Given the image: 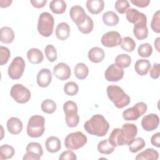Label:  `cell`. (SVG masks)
Wrapping results in <instances>:
<instances>
[{"label": "cell", "mask_w": 160, "mask_h": 160, "mask_svg": "<svg viewBox=\"0 0 160 160\" xmlns=\"http://www.w3.org/2000/svg\"><path fill=\"white\" fill-rule=\"evenodd\" d=\"M84 128L89 134L98 137L104 136L109 128V124L101 114L93 115L86 121Z\"/></svg>", "instance_id": "cell-1"}, {"label": "cell", "mask_w": 160, "mask_h": 160, "mask_svg": "<svg viewBox=\"0 0 160 160\" xmlns=\"http://www.w3.org/2000/svg\"><path fill=\"white\" fill-rule=\"evenodd\" d=\"M138 133L137 126L132 123L124 124L121 128H115L113 132V140L117 146L129 145Z\"/></svg>", "instance_id": "cell-2"}, {"label": "cell", "mask_w": 160, "mask_h": 160, "mask_svg": "<svg viewBox=\"0 0 160 160\" xmlns=\"http://www.w3.org/2000/svg\"><path fill=\"white\" fill-rule=\"evenodd\" d=\"M106 92L109 99L118 108L121 109L130 103L129 96L118 86L110 85L108 86Z\"/></svg>", "instance_id": "cell-3"}, {"label": "cell", "mask_w": 160, "mask_h": 160, "mask_svg": "<svg viewBox=\"0 0 160 160\" xmlns=\"http://www.w3.org/2000/svg\"><path fill=\"white\" fill-rule=\"evenodd\" d=\"M44 118L40 115L31 116L27 125V134L31 138L41 137L44 132Z\"/></svg>", "instance_id": "cell-4"}, {"label": "cell", "mask_w": 160, "mask_h": 160, "mask_svg": "<svg viewBox=\"0 0 160 160\" xmlns=\"http://www.w3.org/2000/svg\"><path fill=\"white\" fill-rule=\"evenodd\" d=\"M54 19L53 16L48 12H42L38 19V31L44 37H49L53 32Z\"/></svg>", "instance_id": "cell-5"}, {"label": "cell", "mask_w": 160, "mask_h": 160, "mask_svg": "<svg viewBox=\"0 0 160 160\" xmlns=\"http://www.w3.org/2000/svg\"><path fill=\"white\" fill-rule=\"evenodd\" d=\"M88 138L81 131L69 133L64 139V146L69 150H77L83 147L87 142Z\"/></svg>", "instance_id": "cell-6"}, {"label": "cell", "mask_w": 160, "mask_h": 160, "mask_svg": "<svg viewBox=\"0 0 160 160\" xmlns=\"http://www.w3.org/2000/svg\"><path fill=\"white\" fill-rule=\"evenodd\" d=\"M11 96L18 103L24 104L31 98L30 91L21 84H16L12 86L10 91Z\"/></svg>", "instance_id": "cell-7"}, {"label": "cell", "mask_w": 160, "mask_h": 160, "mask_svg": "<svg viewBox=\"0 0 160 160\" xmlns=\"http://www.w3.org/2000/svg\"><path fill=\"white\" fill-rule=\"evenodd\" d=\"M148 106L143 102H137L133 107L129 108L122 112V117L126 121H136L147 111Z\"/></svg>", "instance_id": "cell-8"}, {"label": "cell", "mask_w": 160, "mask_h": 160, "mask_svg": "<svg viewBox=\"0 0 160 160\" xmlns=\"http://www.w3.org/2000/svg\"><path fill=\"white\" fill-rule=\"evenodd\" d=\"M25 69V62L22 57H15L8 67L9 77L12 79H18L21 78Z\"/></svg>", "instance_id": "cell-9"}, {"label": "cell", "mask_w": 160, "mask_h": 160, "mask_svg": "<svg viewBox=\"0 0 160 160\" xmlns=\"http://www.w3.org/2000/svg\"><path fill=\"white\" fill-rule=\"evenodd\" d=\"M146 24V16L142 12L139 19L134 23L133 28V33L138 40H143L147 38L148 36V29Z\"/></svg>", "instance_id": "cell-10"}, {"label": "cell", "mask_w": 160, "mask_h": 160, "mask_svg": "<svg viewBox=\"0 0 160 160\" xmlns=\"http://www.w3.org/2000/svg\"><path fill=\"white\" fill-rule=\"evenodd\" d=\"M26 153L22 158L23 160H39L43 154L41 145L37 142H29L26 148Z\"/></svg>", "instance_id": "cell-11"}, {"label": "cell", "mask_w": 160, "mask_h": 160, "mask_svg": "<svg viewBox=\"0 0 160 160\" xmlns=\"http://www.w3.org/2000/svg\"><path fill=\"white\" fill-rule=\"evenodd\" d=\"M122 42V38L117 31H109L104 34L101 38L102 44L108 48L119 46Z\"/></svg>", "instance_id": "cell-12"}, {"label": "cell", "mask_w": 160, "mask_h": 160, "mask_svg": "<svg viewBox=\"0 0 160 160\" xmlns=\"http://www.w3.org/2000/svg\"><path fill=\"white\" fill-rule=\"evenodd\" d=\"M124 76V70L117 66L115 64H111L106 69L104 76L108 81L117 82L121 80Z\"/></svg>", "instance_id": "cell-13"}, {"label": "cell", "mask_w": 160, "mask_h": 160, "mask_svg": "<svg viewBox=\"0 0 160 160\" xmlns=\"http://www.w3.org/2000/svg\"><path fill=\"white\" fill-rule=\"evenodd\" d=\"M159 123V116L156 114H149L144 116L141 121V126L146 131H152L156 129Z\"/></svg>", "instance_id": "cell-14"}, {"label": "cell", "mask_w": 160, "mask_h": 160, "mask_svg": "<svg viewBox=\"0 0 160 160\" xmlns=\"http://www.w3.org/2000/svg\"><path fill=\"white\" fill-rule=\"evenodd\" d=\"M69 15L72 21L77 26L82 24L88 16L83 8L78 5L74 6L71 8Z\"/></svg>", "instance_id": "cell-15"}, {"label": "cell", "mask_w": 160, "mask_h": 160, "mask_svg": "<svg viewBox=\"0 0 160 160\" xmlns=\"http://www.w3.org/2000/svg\"><path fill=\"white\" fill-rule=\"evenodd\" d=\"M53 74L58 79L64 81L70 78L71 71L68 64L64 62H59L54 67Z\"/></svg>", "instance_id": "cell-16"}, {"label": "cell", "mask_w": 160, "mask_h": 160, "mask_svg": "<svg viewBox=\"0 0 160 160\" xmlns=\"http://www.w3.org/2000/svg\"><path fill=\"white\" fill-rule=\"evenodd\" d=\"M52 79V73L49 69L43 68L41 69L37 74V83L42 88L48 87L51 82Z\"/></svg>", "instance_id": "cell-17"}, {"label": "cell", "mask_w": 160, "mask_h": 160, "mask_svg": "<svg viewBox=\"0 0 160 160\" xmlns=\"http://www.w3.org/2000/svg\"><path fill=\"white\" fill-rule=\"evenodd\" d=\"M7 129L11 134H18L22 130V122L16 117L10 118L7 121Z\"/></svg>", "instance_id": "cell-18"}, {"label": "cell", "mask_w": 160, "mask_h": 160, "mask_svg": "<svg viewBox=\"0 0 160 160\" xmlns=\"http://www.w3.org/2000/svg\"><path fill=\"white\" fill-rule=\"evenodd\" d=\"M86 6L91 14H98L103 10L104 2L102 0H88Z\"/></svg>", "instance_id": "cell-19"}, {"label": "cell", "mask_w": 160, "mask_h": 160, "mask_svg": "<svg viewBox=\"0 0 160 160\" xmlns=\"http://www.w3.org/2000/svg\"><path fill=\"white\" fill-rule=\"evenodd\" d=\"M70 34V28L68 23L62 22L59 23L56 28V36L61 40L64 41L67 39Z\"/></svg>", "instance_id": "cell-20"}, {"label": "cell", "mask_w": 160, "mask_h": 160, "mask_svg": "<svg viewBox=\"0 0 160 160\" xmlns=\"http://www.w3.org/2000/svg\"><path fill=\"white\" fill-rule=\"evenodd\" d=\"M105 56V53L102 49L99 47H93L88 52L89 59L94 63L101 62Z\"/></svg>", "instance_id": "cell-21"}, {"label": "cell", "mask_w": 160, "mask_h": 160, "mask_svg": "<svg viewBox=\"0 0 160 160\" xmlns=\"http://www.w3.org/2000/svg\"><path fill=\"white\" fill-rule=\"evenodd\" d=\"M45 146L48 152L51 153L57 152L61 148V141L58 137L50 136L46 139Z\"/></svg>", "instance_id": "cell-22"}, {"label": "cell", "mask_w": 160, "mask_h": 160, "mask_svg": "<svg viewBox=\"0 0 160 160\" xmlns=\"http://www.w3.org/2000/svg\"><path fill=\"white\" fill-rule=\"evenodd\" d=\"M151 65L150 62L147 59H139L138 60L134 65L135 71L137 74L140 76L146 75L151 69Z\"/></svg>", "instance_id": "cell-23"}, {"label": "cell", "mask_w": 160, "mask_h": 160, "mask_svg": "<svg viewBox=\"0 0 160 160\" xmlns=\"http://www.w3.org/2000/svg\"><path fill=\"white\" fill-rule=\"evenodd\" d=\"M27 58L29 61L34 64L41 63L44 58L43 54L37 48H31L27 52Z\"/></svg>", "instance_id": "cell-24"}, {"label": "cell", "mask_w": 160, "mask_h": 160, "mask_svg": "<svg viewBox=\"0 0 160 160\" xmlns=\"http://www.w3.org/2000/svg\"><path fill=\"white\" fill-rule=\"evenodd\" d=\"M159 158V153L152 148H148L139 153L135 159L136 160H157Z\"/></svg>", "instance_id": "cell-25"}, {"label": "cell", "mask_w": 160, "mask_h": 160, "mask_svg": "<svg viewBox=\"0 0 160 160\" xmlns=\"http://www.w3.org/2000/svg\"><path fill=\"white\" fill-rule=\"evenodd\" d=\"M14 39V32L12 28L8 26L2 27L0 30V41L1 42L9 44L11 43Z\"/></svg>", "instance_id": "cell-26"}, {"label": "cell", "mask_w": 160, "mask_h": 160, "mask_svg": "<svg viewBox=\"0 0 160 160\" xmlns=\"http://www.w3.org/2000/svg\"><path fill=\"white\" fill-rule=\"evenodd\" d=\"M49 8L54 14H62L66 9V3L63 0H52L50 2Z\"/></svg>", "instance_id": "cell-27"}, {"label": "cell", "mask_w": 160, "mask_h": 160, "mask_svg": "<svg viewBox=\"0 0 160 160\" xmlns=\"http://www.w3.org/2000/svg\"><path fill=\"white\" fill-rule=\"evenodd\" d=\"M102 21L105 25L108 26H114L119 22L118 16L112 11L104 12L102 15Z\"/></svg>", "instance_id": "cell-28"}, {"label": "cell", "mask_w": 160, "mask_h": 160, "mask_svg": "<svg viewBox=\"0 0 160 160\" xmlns=\"http://www.w3.org/2000/svg\"><path fill=\"white\" fill-rule=\"evenodd\" d=\"M89 73L88 66L82 62L78 63L74 67L75 76L81 80L87 78Z\"/></svg>", "instance_id": "cell-29"}, {"label": "cell", "mask_w": 160, "mask_h": 160, "mask_svg": "<svg viewBox=\"0 0 160 160\" xmlns=\"http://www.w3.org/2000/svg\"><path fill=\"white\" fill-rule=\"evenodd\" d=\"M115 147L112 146L108 139L101 141L98 144V151L104 154H110L114 151Z\"/></svg>", "instance_id": "cell-30"}, {"label": "cell", "mask_w": 160, "mask_h": 160, "mask_svg": "<svg viewBox=\"0 0 160 160\" xmlns=\"http://www.w3.org/2000/svg\"><path fill=\"white\" fill-rule=\"evenodd\" d=\"M131 63V58L126 54H121L116 56L115 64L121 68H126Z\"/></svg>", "instance_id": "cell-31"}, {"label": "cell", "mask_w": 160, "mask_h": 160, "mask_svg": "<svg viewBox=\"0 0 160 160\" xmlns=\"http://www.w3.org/2000/svg\"><path fill=\"white\" fill-rule=\"evenodd\" d=\"M15 150L12 146L3 144L0 147V159H8L13 157Z\"/></svg>", "instance_id": "cell-32"}, {"label": "cell", "mask_w": 160, "mask_h": 160, "mask_svg": "<svg viewBox=\"0 0 160 160\" xmlns=\"http://www.w3.org/2000/svg\"><path fill=\"white\" fill-rule=\"evenodd\" d=\"M145 145L146 142L144 139L139 137L136 139L134 138V140L128 146L129 151L132 153H135L143 149Z\"/></svg>", "instance_id": "cell-33"}, {"label": "cell", "mask_w": 160, "mask_h": 160, "mask_svg": "<svg viewBox=\"0 0 160 160\" xmlns=\"http://www.w3.org/2000/svg\"><path fill=\"white\" fill-rule=\"evenodd\" d=\"M79 31L81 32L82 34H87L90 33L94 28V23L93 21L89 16H87L85 21L81 24L77 26Z\"/></svg>", "instance_id": "cell-34"}, {"label": "cell", "mask_w": 160, "mask_h": 160, "mask_svg": "<svg viewBox=\"0 0 160 160\" xmlns=\"http://www.w3.org/2000/svg\"><path fill=\"white\" fill-rule=\"evenodd\" d=\"M120 45L121 48L127 52H132L136 48L135 41L132 38L129 36L124 37L122 39V42Z\"/></svg>", "instance_id": "cell-35"}, {"label": "cell", "mask_w": 160, "mask_h": 160, "mask_svg": "<svg viewBox=\"0 0 160 160\" xmlns=\"http://www.w3.org/2000/svg\"><path fill=\"white\" fill-rule=\"evenodd\" d=\"M42 111L47 114H52L56 109V104L52 99H46L41 103Z\"/></svg>", "instance_id": "cell-36"}, {"label": "cell", "mask_w": 160, "mask_h": 160, "mask_svg": "<svg viewBox=\"0 0 160 160\" xmlns=\"http://www.w3.org/2000/svg\"><path fill=\"white\" fill-rule=\"evenodd\" d=\"M141 13L136 9L130 8L126 12V17L129 22L134 24L139 19Z\"/></svg>", "instance_id": "cell-37"}, {"label": "cell", "mask_w": 160, "mask_h": 160, "mask_svg": "<svg viewBox=\"0 0 160 160\" xmlns=\"http://www.w3.org/2000/svg\"><path fill=\"white\" fill-rule=\"evenodd\" d=\"M152 52V48L149 43H143L141 44L138 49V54L142 58L149 57Z\"/></svg>", "instance_id": "cell-38"}, {"label": "cell", "mask_w": 160, "mask_h": 160, "mask_svg": "<svg viewBox=\"0 0 160 160\" xmlns=\"http://www.w3.org/2000/svg\"><path fill=\"white\" fill-rule=\"evenodd\" d=\"M44 52L49 61L54 62L57 59V58H58L57 51L53 45L52 44L47 45L44 49Z\"/></svg>", "instance_id": "cell-39"}, {"label": "cell", "mask_w": 160, "mask_h": 160, "mask_svg": "<svg viewBox=\"0 0 160 160\" xmlns=\"http://www.w3.org/2000/svg\"><path fill=\"white\" fill-rule=\"evenodd\" d=\"M79 91V87L77 83L70 81L65 84L64 86V91L68 96H74Z\"/></svg>", "instance_id": "cell-40"}, {"label": "cell", "mask_w": 160, "mask_h": 160, "mask_svg": "<svg viewBox=\"0 0 160 160\" xmlns=\"http://www.w3.org/2000/svg\"><path fill=\"white\" fill-rule=\"evenodd\" d=\"M115 9L119 14H124L129 8L130 5L127 0H118L114 4Z\"/></svg>", "instance_id": "cell-41"}, {"label": "cell", "mask_w": 160, "mask_h": 160, "mask_svg": "<svg viewBox=\"0 0 160 160\" xmlns=\"http://www.w3.org/2000/svg\"><path fill=\"white\" fill-rule=\"evenodd\" d=\"M151 27L152 30L156 32H160V11H157L152 16L151 22Z\"/></svg>", "instance_id": "cell-42"}, {"label": "cell", "mask_w": 160, "mask_h": 160, "mask_svg": "<svg viewBox=\"0 0 160 160\" xmlns=\"http://www.w3.org/2000/svg\"><path fill=\"white\" fill-rule=\"evenodd\" d=\"M63 110L66 115L78 112V106L72 101H68L63 105Z\"/></svg>", "instance_id": "cell-43"}, {"label": "cell", "mask_w": 160, "mask_h": 160, "mask_svg": "<svg viewBox=\"0 0 160 160\" xmlns=\"http://www.w3.org/2000/svg\"><path fill=\"white\" fill-rule=\"evenodd\" d=\"M79 121V116L76 113H73L68 115H66V122L68 127L74 128L76 127Z\"/></svg>", "instance_id": "cell-44"}, {"label": "cell", "mask_w": 160, "mask_h": 160, "mask_svg": "<svg viewBox=\"0 0 160 160\" xmlns=\"http://www.w3.org/2000/svg\"><path fill=\"white\" fill-rule=\"evenodd\" d=\"M11 56L9 49L7 47L0 46V64L4 65L6 64Z\"/></svg>", "instance_id": "cell-45"}, {"label": "cell", "mask_w": 160, "mask_h": 160, "mask_svg": "<svg viewBox=\"0 0 160 160\" xmlns=\"http://www.w3.org/2000/svg\"><path fill=\"white\" fill-rule=\"evenodd\" d=\"M59 160H76L77 159V157L72 151L68 150L62 152L59 157Z\"/></svg>", "instance_id": "cell-46"}, {"label": "cell", "mask_w": 160, "mask_h": 160, "mask_svg": "<svg viewBox=\"0 0 160 160\" xmlns=\"http://www.w3.org/2000/svg\"><path fill=\"white\" fill-rule=\"evenodd\" d=\"M159 63H154L151 69H150V76L152 79H158L159 76Z\"/></svg>", "instance_id": "cell-47"}, {"label": "cell", "mask_w": 160, "mask_h": 160, "mask_svg": "<svg viewBox=\"0 0 160 160\" xmlns=\"http://www.w3.org/2000/svg\"><path fill=\"white\" fill-rule=\"evenodd\" d=\"M131 2L139 8L147 7L150 3L149 0H131Z\"/></svg>", "instance_id": "cell-48"}, {"label": "cell", "mask_w": 160, "mask_h": 160, "mask_svg": "<svg viewBox=\"0 0 160 160\" xmlns=\"http://www.w3.org/2000/svg\"><path fill=\"white\" fill-rule=\"evenodd\" d=\"M151 144L156 146L157 148H160V133L157 132L153 134L151 138Z\"/></svg>", "instance_id": "cell-49"}, {"label": "cell", "mask_w": 160, "mask_h": 160, "mask_svg": "<svg viewBox=\"0 0 160 160\" xmlns=\"http://www.w3.org/2000/svg\"><path fill=\"white\" fill-rule=\"evenodd\" d=\"M32 5L36 8H41L45 6L47 2L46 0H31Z\"/></svg>", "instance_id": "cell-50"}, {"label": "cell", "mask_w": 160, "mask_h": 160, "mask_svg": "<svg viewBox=\"0 0 160 160\" xmlns=\"http://www.w3.org/2000/svg\"><path fill=\"white\" fill-rule=\"evenodd\" d=\"M12 1L9 0H1L0 1V6L1 8H7L11 5L12 3Z\"/></svg>", "instance_id": "cell-51"}, {"label": "cell", "mask_w": 160, "mask_h": 160, "mask_svg": "<svg viewBox=\"0 0 160 160\" xmlns=\"http://www.w3.org/2000/svg\"><path fill=\"white\" fill-rule=\"evenodd\" d=\"M159 40H160V38L158 37V38H157L156 39V40L154 41V47H155L156 49L158 52H159Z\"/></svg>", "instance_id": "cell-52"}]
</instances>
